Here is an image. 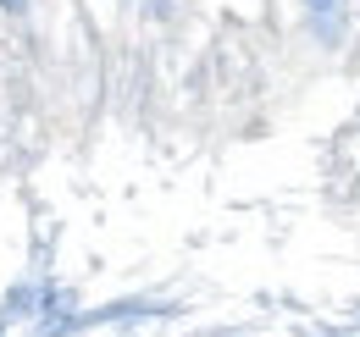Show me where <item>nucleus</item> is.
Returning a JSON list of instances; mask_svg holds the SVG:
<instances>
[{"mask_svg":"<svg viewBox=\"0 0 360 337\" xmlns=\"http://www.w3.org/2000/svg\"><path fill=\"white\" fill-rule=\"evenodd\" d=\"M300 28L316 50H344L355 28V6L349 0H300Z\"/></svg>","mask_w":360,"mask_h":337,"instance_id":"f257e3e1","label":"nucleus"},{"mask_svg":"<svg viewBox=\"0 0 360 337\" xmlns=\"http://www.w3.org/2000/svg\"><path fill=\"white\" fill-rule=\"evenodd\" d=\"M34 326L39 321V282L34 277H22V282H11L6 288V304H0V326Z\"/></svg>","mask_w":360,"mask_h":337,"instance_id":"f03ea898","label":"nucleus"},{"mask_svg":"<svg viewBox=\"0 0 360 337\" xmlns=\"http://www.w3.org/2000/svg\"><path fill=\"white\" fill-rule=\"evenodd\" d=\"M28 6H34V0H0V11H6V17H22Z\"/></svg>","mask_w":360,"mask_h":337,"instance_id":"7ed1b4c3","label":"nucleus"}]
</instances>
